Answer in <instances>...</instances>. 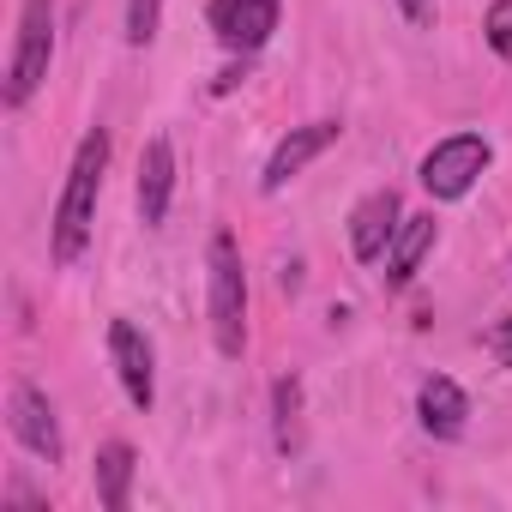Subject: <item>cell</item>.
<instances>
[{
	"instance_id": "1",
	"label": "cell",
	"mask_w": 512,
	"mask_h": 512,
	"mask_svg": "<svg viewBox=\"0 0 512 512\" xmlns=\"http://www.w3.org/2000/svg\"><path fill=\"white\" fill-rule=\"evenodd\" d=\"M103 169H109V133L91 127L73 151V169H67V187H61V205H55V260L73 266L91 229H97V199H103Z\"/></svg>"
},
{
	"instance_id": "2",
	"label": "cell",
	"mask_w": 512,
	"mask_h": 512,
	"mask_svg": "<svg viewBox=\"0 0 512 512\" xmlns=\"http://www.w3.org/2000/svg\"><path fill=\"white\" fill-rule=\"evenodd\" d=\"M205 284H211V338L223 356H241L247 350V272H241V253H235V235H211V260H205Z\"/></svg>"
},
{
	"instance_id": "3",
	"label": "cell",
	"mask_w": 512,
	"mask_h": 512,
	"mask_svg": "<svg viewBox=\"0 0 512 512\" xmlns=\"http://www.w3.org/2000/svg\"><path fill=\"white\" fill-rule=\"evenodd\" d=\"M49 61H55V0H25L19 43L7 61V109H25L37 97V85L49 79Z\"/></svg>"
},
{
	"instance_id": "4",
	"label": "cell",
	"mask_w": 512,
	"mask_h": 512,
	"mask_svg": "<svg viewBox=\"0 0 512 512\" xmlns=\"http://www.w3.org/2000/svg\"><path fill=\"white\" fill-rule=\"evenodd\" d=\"M488 139L482 133H452V139H440L428 157H422V187L434 193V199H464L470 187H476V175L488 169Z\"/></svg>"
},
{
	"instance_id": "5",
	"label": "cell",
	"mask_w": 512,
	"mask_h": 512,
	"mask_svg": "<svg viewBox=\"0 0 512 512\" xmlns=\"http://www.w3.org/2000/svg\"><path fill=\"white\" fill-rule=\"evenodd\" d=\"M7 428L25 452H37L43 464H61V422H55V404L31 386V380H13L7 386Z\"/></svg>"
},
{
	"instance_id": "6",
	"label": "cell",
	"mask_w": 512,
	"mask_h": 512,
	"mask_svg": "<svg viewBox=\"0 0 512 512\" xmlns=\"http://www.w3.org/2000/svg\"><path fill=\"white\" fill-rule=\"evenodd\" d=\"M211 31L223 49L253 55L278 31V0H211Z\"/></svg>"
},
{
	"instance_id": "7",
	"label": "cell",
	"mask_w": 512,
	"mask_h": 512,
	"mask_svg": "<svg viewBox=\"0 0 512 512\" xmlns=\"http://www.w3.org/2000/svg\"><path fill=\"white\" fill-rule=\"evenodd\" d=\"M338 121H308V127H290L284 139H278V151H272V163H266V175H260V187L266 193H278V187H290L314 157H326L332 145H338Z\"/></svg>"
},
{
	"instance_id": "8",
	"label": "cell",
	"mask_w": 512,
	"mask_h": 512,
	"mask_svg": "<svg viewBox=\"0 0 512 512\" xmlns=\"http://www.w3.org/2000/svg\"><path fill=\"white\" fill-rule=\"evenodd\" d=\"M398 223H404V205H398V193L392 187H374L356 211H350V253L362 266H374L380 253L392 247V235H398Z\"/></svg>"
},
{
	"instance_id": "9",
	"label": "cell",
	"mask_w": 512,
	"mask_h": 512,
	"mask_svg": "<svg viewBox=\"0 0 512 512\" xmlns=\"http://www.w3.org/2000/svg\"><path fill=\"white\" fill-rule=\"evenodd\" d=\"M109 356H115V374H121L127 398H133L139 410H151V398H157V374H151V344L139 338L133 320H115V326H109Z\"/></svg>"
},
{
	"instance_id": "10",
	"label": "cell",
	"mask_w": 512,
	"mask_h": 512,
	"mask_svg": "<svg viewBox=\"0 0 512 512\" xmlns=\"http://www.w3.org/2000/svg\"><path fill=\"white\" fill-rule=\"evenodd\" d=\"M169 193H175V145L157 133L139 151V217L145 223H163L169 217Z\"/></svg>"
},
{
	"instance_id": "11",
	"label": "cell",
	"mask_w": 512,
	"mask_h": 512,
	"mask_svg": "<svg viewBox=\"0 0 512 512\" xmlns=\"http://www.w3.org/2000/svg\"><path fill=\"white\" fill-rule=\"evenodd\" d=\"M416 416H422V428H428L434 440H458V434H464V416H470V398L458 392V380L428 374L422 392H416Z\"/></svg>"
},
{
	"instance_id": "12",
	"label": "cell",
	"mask_w": 512,
	"mask_h": 512,
	"mask_svg": "<svg viewBox=\"0 0 512 512\" xmlns=\"http://www.w3.org/2000/svg\"><path fill=\"white\" fill-rule=\"evenodd\" d=\"M428 247H434V217H404L398 235H392V247H386V284L392 290H404L416 278V266H422Z\"/></svg>"
},
{
	"instance_id": "13",
	"label": "cell",
	"mask_w": 512,
	"mask_h": 512,
	"mask_svg": "<svg viewBox=\"0 0 512 512\" xmlns=\"http://www.w3.org/2000/svg\"><path fill=\"white\" fill-rule=\"evenodd\" d=\"M127 488H133V446L109 440L97 452V500H103V512H127Z\"/></svg>"
},
{
	"instance_id": "14",
	"label": "cell",
	"mask_w": 512,
	"mask_h": 512,
	"mask_svg": "<svg viewBox=\"0 0 512 512\" xmlns=\"http://www.w3.org/2000/svg\"><path fill=\"white\" fill-rule=\"evenodd\" d=\"M272 404H278V446L296 452V446H302V380L284 374V380L272 386Z\"/></svg>"
},
{
	"instance_id": "15",
	"label": "cell",
	"mask_w": 512,
	"mask_h": 512,
	"mask_svg": "<svg viewBox=\"0 0 512 512\" xmlns=\"http://www.w3.org/2000/svg\"><path fill=\"white\" fill-rule=\"evenodd\" d=\"M157 19H163V0H127V43L145 49L157 37Z\"/></svg>"
},
{
	"instance_id": "16",
	"label": "cell",
	"mask_w": 512,
	"mask_h": 512,
	"mask_svg": "<svg viewBox=\"0 0 512 512\" xmlns=\"http://www.w3.org/2000/svg\"><path fill=\"white\" fill-rule=\"evenodd\" d=\"M482 31H488V49L512 67V0H494L488 19H482Z\"/></svg>"
},
{
	"instance_id": "17",
	"label": "cell",
	"mask_w": 512,
	"mask_h": 512,
	"mask_svg": "<svg viewBox=\"0 0 512 512\" xmlns=\"http://www.w3.org/2000/svg\"><path fill=\"white\" fill-rule=\"evenodd\" d=\"M488 350H494V362H500V368H512V314L488 326Z\"/></svg>"
},
{
	"instance_id": "18",
	"label": "cell",
	"mask_w": 512,
	"mask_h": 512,
	"mask_svg": "<svg viewBox=\"0 0 512 512\" xmlns=\"http://www.w3.org/2000/svg\"><path fill=\"white\" fill-rule=\"evenodd\" d=\"M398 13L422 31V25H434V0H398Z\"/></svg>"
}]
</instances>
